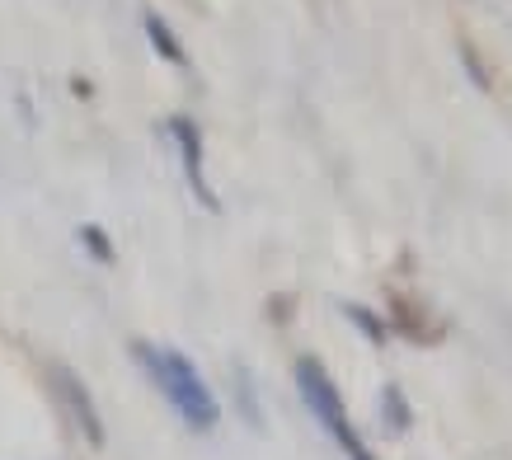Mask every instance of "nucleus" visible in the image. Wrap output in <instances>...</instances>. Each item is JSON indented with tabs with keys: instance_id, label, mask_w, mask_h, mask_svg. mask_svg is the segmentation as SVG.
Returning a JSON list of instances; mask_svg holds the SVG:
<instances>
[{
	"instance_id": "6",
	"label": "nucleus",
	"mask_w": 512,
	"mask_h": 460,
	"mask_svg": "<svg viewBox=\"0 0 512 460\" xmlns=\"http://www.w3.org/2000/svg\"><path fill=\"white\" fill-rule=\"evenodd\" d=\"M343 315H348V324H353V329H362V338H367L372 348H386L390 329H386V320H381V315H376L372 306H357V301H343Z\"/></svg>"
},
{
	"instance_id": "2",
	"label": "nucleus",
	"mask_w": 512,
	"mask_h": 460,
	"mask_svg": "<svg viewBox=\"0 0 512 460\" xmlns=\"http://www.w3.org/2000/svg\"><path fill=\"white\" fill-rule=\"evenodd\" d=\"M292 376H296V390H301V404L311 409L315 423H320V428L343 446V456H348L362 437H357L353 418L343 409V395H339V385H334V376L325 371V362H320V357H296Z\"/></svg>"
},
{
	"instance_id": "3",
	"label": "nucleus",
	"mask_w": 512,
	"mask_h": 460,
	"mask_svg": "<svg viewBox=\"0 0 512 460\" xmlns=\"http://www.w3.org/2000/svg\"><path fill=\"white\" fill-rule=\"evenodd\" d=\"M165 132H170V141L179 146V165H184V179L188 188H193V198L207 207V212H217V188L207 184V169H202V127L188 118V113H174L170 123H165Z\"/></svg>"
},
{
	"instance_id": "7",
	"label": "nucleus",
	"mask_w": 512,
	"mask_h": 460,
	"mask_svg": "<svg viewBox=\"0 0 512 460\" xmlns=\"http://www.w3.org/2000/svg\"><path fill=\"white\" fill-rule=\"evenodd\" d=\"M76 240H80V249H85L94 263H104V268H113V263H118V249H113V240H109V230H104V226L85 221V226L76 230Z\"/></svg>"
},
{
	"instance_id": "11",
	"label": "nucleus",
	"mask_w": 512,
	"mask_h": 460,
	"mask_svg": "<svg viewBox=\"0 0 512 460\" xmlns=\"http://www.w3.org/2000/svg\"><path fill=\"white\" fill-rule=\"evenodd\" d=\"M348 460H376V456H372V446H367V442H357L353 451H348Z\"/></svg>"
},
{
	"instance_id": "4",
	"label": "nucleus",
	"mask_w": 512,
	"mask_h": 460,
	"mask_svg": "<svg viewBox=\"0 0 512 460\" xmlns=\"http://www.w3.org/2000/svg\"><path fill=\"white\" fill-rule=\"evenodd\" d=\"M52 385H57V399L66 404V414H71V423L80 428V437L90 446H104V418H99V409H94L90 390H85V381H80L71 367H52Z\"/></svg>"
},
{
	"instance_id": "1",
	"label": "nucleus",
	"mask_w": 512,
	"mask_h": 460,
	"mask_svg": "<svg viewBox=\"0 0 512 460\" xmlns=\"http://www.w3.org/2000/svg\"><path fill=\"white\" fill-rule=\"evenodd\" d=\"M132 357H137V367L151 376V385L160 390V399H165L193 432H212L221 423L217 395L207 390L202 371L193 367L179 348H156V343L137 338V343H132Z\"/></svg>"
},
{
	"instance_id": "9",
	"label": "nucleus",
	"mask_w": 512,
	"mask_h": 460,
	"mask_svg": "<svg viewBox=\"0 0 512 460\" xmlns=\"http://www.w3.org/2000/svg\"><path fill=\"white\" fill-rule=\"evenodd\" d=\"M235 399H240V414L249 418V428H264L259 399H254V381H249V371H245V367H235Z\"/></svg>"
},
{
	"instance_id": "10",
	"label": "nucleus",
	"mask_w": 512,
	"mask_h": 460,
	"mask_svg": "<svg viewBox=\"0 0 512 460\" xmlns=\"http://www.w3.org/2000/svg\"><path fill=\"white\" fill-rule=\"evenodd\" d=\"M461 62H466V71L475 76V85H480V90H489V85H494V80H489V71H484V62H480V47L461 43Z\"/></svg>"
},
{
	"instance_id": "8",
	"label": "nucleus",
	"mask_w": 512,
	"mask_h": 460,
	"mask_svg": "<svg viewBox=\"0 0 512 460\" xmlns=\"http://www.w3.org/2000/svg\"><path fill=\"white\" fill-rule=\"evenodd\" d=\"M381 418H386L390 432H409V428H414V409H409V399H404L400 385H386V390H381Z\"/></svg>"
},
{
	"instance_id": "5",
	"label": "nucleus",
	"mask_w": 512,
	"mask_h": 460,
	"mask_svg": "<svg viewBox=\"0 0 512 460\" xmlns=\"http://www.w3.org/2000/svg\"><path fill=\"white\" fill-rule=\"evenodd\" d=\"M141 29H146V38H151V47H156L160 57L170 66H188V52H184V43H179V33L170 29V19L160 15V10H141Z\"/></svg>"
}]
</instances>
